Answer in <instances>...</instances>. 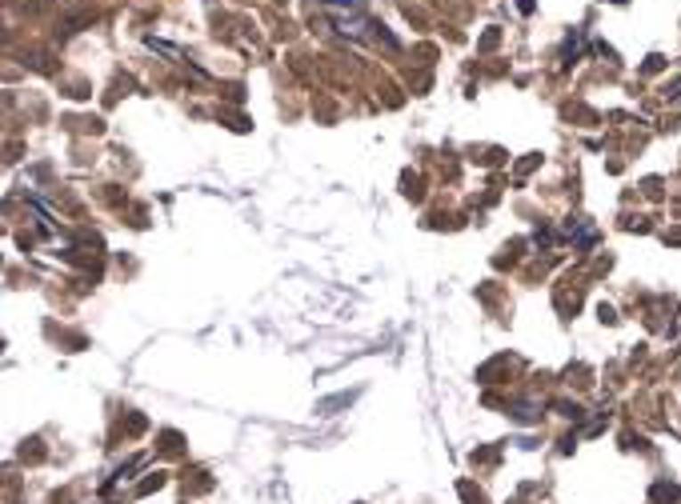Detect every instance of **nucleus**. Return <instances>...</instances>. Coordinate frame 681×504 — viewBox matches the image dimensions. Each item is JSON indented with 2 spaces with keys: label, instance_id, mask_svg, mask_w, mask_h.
<instances>
[{
  "label": "nucleus",
  "instance_id": "1",
  "mask_svg": "<svg viewBox=\"0 0 681 504\" xmlns=\"http://www.w3.org/2000/svg\"><path fill=\"white\" fill-rule=\"evenodd\" d=\"M649 496H653V504H673L681 496V488L677 484H665V480H661V484H653V492H649Z\"/></svg>",
  "mask_w": 681,
  "mask_h": 504
}]
</instances>
